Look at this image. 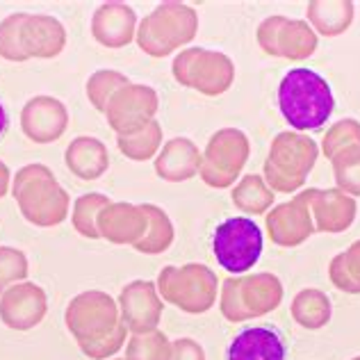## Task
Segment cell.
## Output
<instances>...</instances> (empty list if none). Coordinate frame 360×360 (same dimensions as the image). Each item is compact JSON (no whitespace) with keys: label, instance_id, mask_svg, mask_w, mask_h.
<instances>
[{"label":"cell","instance_id":"1","mask_svg":"<svg viewBox=\"0 0 360 360\" xmlns=\"http://www.w3.org/2000/svg\"><path fill=\"white\" fill-rule=\"evenodd\" d=\"M278 110L295 130H319L335 110L330 82L308 66L290 69L278 84Z\"/></svg>","mask_w":360,"mask_h":360},{"label":"cell","instance_id":"2","mask_svg":"<svg viewBox=\"0 0 360 360\" xmlns=\"http://www.w3.org/2000/svg\"><path fill=\"white\" fill-rule=\"evenodd\" d=\"M12 196L27 224L37 229L60 226L71 210V196L46 165H27L12 178Z\"/></svg>","mask_w":360,"mask_h":360},{"label":"cell","instance_id":"3","mask_svg":"<svg viewBox=\"0 0 360 360\" xmlns=\"http://www.w3.org/2000/svg\"><path fill=\"white\" fill-rule=\"evenodd\" d=\"M196 16L187 5L162 3L137 25L135 41L148 58H167L194 37Z\"/></svg>","mask_w":360,"mask_h":360},{"label":"cell","instance_id":"4","mask_svg":"<svg viewBox=\"0 0 360 360\" xmlns=\"http://www.w3.org/2000/svg\"><path fill=\"white\" fill-rule=\"evenodd\" d=\"M262 231L249 217H229L212 233V253L229 274H246L262 255Z\"/></svg>","mask_w":360,"mask_h":360},{"label":"cell","instance_id":"5","mask_svg":"<svg viewBox=\"0 0 360 360\" xmlns=\"http://www.w3.org/2000/svg\"><path fill=\"white\" fill-rule=\"evenodd\" d=\"M64 324L75 342H94L110 335L121 324L119 303L101 290L80 292L64 310Z\"/></svg>","mask_w":360,"mask_h":360},{"label":"cell","instance_id":"6","mask_svg":"<svg viewBox=\"0 0 360 360\" xmlns=\"http://www.w3.org/2000/svg\"><path fill=\"white\" fill-rule=\"evenodd\" d=\"M165 303L185 312H205L212 306L217 281L205 264H185V267H165L155 281Z\"/></svg>","mask_w":360,"mask_h":360},{"label":"cell","instance_id":"7","mask_svg":"<svg viewBox=\"0 0 360 360\" xmlns=\"http://www.w3.org/2000/svg\"><path fill=\"white\" fill-rule=\"evenodd\" d=\"M160 108L158 91L148 84H126L108 103L105 119L117 137H130L155 121Z\"/></svg>","mask_w":360,"mask_h":360},{"label":"cell","instance_id":"8","mask_svg":"<svg viewBox=\"0 0 360 360\" xmlns=\"http://www.w3.org/2000/svg\"><path fill=\"white\" fill-rule=\"evenodd\" d=\"M119 312L121 324L128 333H148L160 326L165 301L160 297L158 285L153 281H132L123 285L119 292Z\"/></svg>","mask_w":360,"mask_h":360},{"label":"cell","instance_id":"9","mask_svg":"<svg viewBox=\"0 0 360 360\" xmlns=\"http://www.w3.org/2000/svg\"><path fill=\"white\" fill-rule=\"evenodd\" d=\"M46 312H49V297L37 283H16L0 295V321L12 330H30L39 326Z\"/></svg>","mask_w":360,"mask_h":360},{"label":"cell","instance_id":"10","mask_svg":"<svg viewBox=\"0 0 360 360\" xmlns=\"http://www.w3.org/2000/svg\"><path fill=\"white\" fill-rule=\"evenodd\" d=\"M69 128V110L55 96H32L21 110V130L34 144H53Z\"/></svg>","mask_w":360,"mask_h":360},{"label":"cell","instance_id":"11","mask_svg":"<svg viewBox=\"0 0 360 360\" xmlns=\"http://www.w3.org/2000/svg\"><path fill=\"white\" fill-rule=\"evenodd\" d=\"M98 235L110 244L135 246L148 231V217L141 205L126 201H110L98 214Z\"/></svg>","mask_w":360,"mask_h":360},{"label":"cell","instance_id":"12","mask_svg":"<svg viewBox=\"0 0 360 360\" xmlns=\"http://www.w3.org/2000/svg\"><path fill=\"white\" fill-rule=\"evenodd\" d=\"M137 14L126 3H103L91 16V37L105 49H123L135 41L137 34Z\"/></svg>","mask_w":360,"mask_h":360},{"label":"cell","instance_id":"13","mask_svg":"<svg viewBox=\"0 0 360 360\" xmlns=\"http://www.w3.org/2000/svg\"><path fill=\"white\" fill-rule=\"evenodd\" d=\"M226 360H288L285 338L269 324L242 328L231 340Z\"/></svg>","mask_w":360,"mask_h":360},{"label":"cell","instance_id":"14","mask_svg":"<svg viewBox=\"0 0 360 360\" xmlns=\"http://www.w3.org/2000/svg\"><path fill=\"white\" fill-rule=\"evenodd\" d=\"M21 46L27 60H53L66 46V27L51 14H27L21 27Z\"/></svg>","mask_w":360,"mask_h":360},{"label":"cell","instance_id":"15","mask_svg":"<svg viewBox=\"0 0 360 360\" xmlns=\"http://www.w3.org/2000/svg\"><path fill=\"white\" fill-rule=\"evenodd\" d=\"M66 169L80 180H98L110 169V150L98 137L80 135L64 150Z\"/></svg>","mask_w":360,"mask_h":360},{"label":"cell","instance_id":"16","mask_svg":"<svg viewBox=\"0 0 360 360\" xmlns=\"http://www.w3.org/2000/svg\"><path fill=\"white\" fill-rule=\"evenodd\" d=\"M155 174L167 183H180V180L192 178L198 169V153L194 144L185 137H176L160 148L153 160Z\"/></svg>","mask_w":360,"mask_h":360},{"label":"cell","instance_id":"17","mask_svg":"<svg viewBox=\"0 0 360 360\" xmlns=\"http://www.w3.org/2000/svg\"><path fill=\"white\" fill-rule=\"evenodd\" d=\"M141 210L148 217V231L132 249L146 255L165 253L169 246L174 244V224L169 219V214L155 203H141Z\"/></svg>","mask_w":360,"mask_h":360},{"label":"cell","instance_id":"18","mask_svg":"<svg viewBox=\"0 0 360 360\" xmlns=\"http://www.w3.org/2000/svg\"><path fill=\"white\" fill-rule=\"evenodd\" d=\"M117 146L123 155L132 162H146L153 160L162 148V123L158 119L150 121L144 130L135 132L130 137H117Z\"/></svg>","mask_w":360,"mask_h":360},{"label":"cell","instance_id":"19","mask_svg":"<svg viewBox=\"0 0 360 360\" xmlns=\"http://www.w3.org/2000/svg\"><path fill=\"white\" fill-rule=\"evenodd\" d=\"M112 201L110 196L101 194V192H89L75 198L73 210H71V221L73 229L78 235H82L84 240H101L98 235V214L101 210Z\"/></svg>","mask_w":360,"mask_h":360},{"label":"cell","instance_id":"20","mask_svg":"<svg viewBox=\"0 0 360 360\" xmlns=\"http://www.w3.org/2000/svg\"><path fill=\"white\" fill-rule=\"evenodd\" d=\"M126 360H172V340L160 328L132 333L126 342Z\"/></svg>","mask_w":360,"mask_h":360},{"label":"cell","instance_id":"21","mask_svg":"<svg viewBox=\"0 0 360 360\" xmlns=\"http://www.w3.org/2000/svg\"><path fill=\"white\" fill-rule=\"evenodd\" d=\"M126 84H130L128 75H123L121 71H115V69H101L89 75L87 98L94 105V110H98L101 115H105L108 103L112 101V96H115L119 89L126 87Z\"/></svg>","mask_w":360,"mask_h":360},{"label":"cell","instance_id":"22","mask_svg":"<svg viewBox=\"0 0 360 360\" xmlns=\"http://www.w3.org/2000/svg\"><path fill=\"white\" fill-rule=\"evenodd\" d=\"M27 12H14L0 21V58L7 62H27L21 46V27Z\"/></svg>","mask_w":360,"mask_h":360},{"label":"cell","instance_id":"23","mask_svg":"<svg viewBox=\"0 0 360 360\" xmlns=\"http://www.w3.org/2000/svg\"><path fill=\"white\" fill-rule=\"evenodd\" d=\"M27 271H30V264L21 249L0 246V295L16 283L27 281Z\"/></svg>","mask_w":360,"mask_h":360},{"label":"cell","instance_id":"24","mask_svg":"<svg viewBox=\"0 0 360 360\" xmlns=\"http://www.w3.org/2000/svg\"><path fill=\"white\" fill-rule=\"evenodd\" d=\"M128 338H130L128 328L123 324H119L110 335L101 338V340H94V342H78V347H80V352L91 360H110V358H115L123 347H126Z\"/></svg>","mask_w":360,"mask_h":360},{"label":"cell","instance_id":"25","mask_svg":"<svg viewBox=\"0 0 360 360\" xmlns=\"http://www.w3.org/2000/svg\"><path fill=\"white\" fill-rule=\"evenodd\" d=\"M172 360H205V356L203 349L194 340L180 338L176 342H172Z\"/></svg>","mask_w":360,"mask_h":360},{"label":"cell","instance_id":"26","mask_svg":"<svg viewBox=\"0 0 360 360\" xmlns=\"http://www.w3.org/2000/svg\"><path fill=\"white\" fill-rule=\"evenodd\" d=\"M7 192H12V172H9V167L0 160V198L7 196Z\"/></svg>","mask_w":360,"mask_h":360},{"label":"cell","instance_id":"27","mask_svg":"<svg viewBox=\"0 0 360 360\" xmlns=\"http://www.w3.org/2000/svg\"><path fill=\"white\" fill-rule=\"evenodd\" d=\"M7 128H9V112H7V108H5L3 98H0V139L5 137Z\"/></svg>","mask_w":360,"mask_h":360},{"label":"cell","instance_id":"28","mask_svg":"<svg viewBox=\"0 0 360 360\" xmlns=\"http://www.w3.org/2000/svg\"><path fill=\"white\" fill-rule=\"evenodd\" d=\"M110 360H126V358H117V356H115V358H110Z\"/></svg>","mask_w":360,"mask_h":360}]
</instances>
